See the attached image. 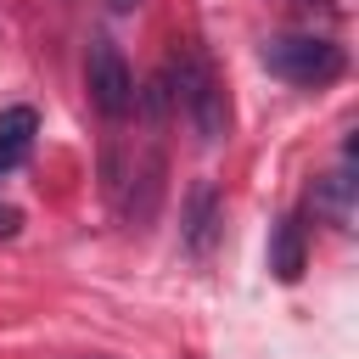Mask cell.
<instances>
[{
  "label": "cell",
  "mask_w": 359,
  "mask_h": 359,
  "mask_svg": "<svg viewBox=\"0 0 359 359\" xmlns=\"http://www.w3.org/2000/svg\"><path fill=\"white\" fill-rule=\"evenodd\" d=\"M168 84H174V101L185 107L196 140H202V146H219V140L230 135V107H224V84L213 79L208 56L185 45V50L168 62Z\"/></svg>",
  "instance_id": "1"
},
{
  "label": "cell",
  "mask_w": 359,
  "mask_h": 359,
  "mask_svg": "<svg viewBox=\"0 0 359 359\" xmlns=\"http://www.w3.org/2000/svg\"><path fill=\"white\" fill-rule=\"evenodd\" d=\"M264 67L286 84H331L342 73V45L320 34H275L264 45Z\"/></svg>",
  "instance_id": "2"
},
{
  "label": "cell",
  "mask_w": 359,
  "mask_h": 359,
  "mask_svg": "<svg viewBox=\"0 0 359 359\" xmlns=\"http://www.w3.org/2000/svg\"><path fill=\"white\" fill-rule=\"evenodd\" d=\"M84 84H90V101H95V112L101 118H129L135 112V73H129V62H123V50L107 39V34H95L90 39V56H84Z\"/></svg>",
  "instance_id": "3"
},
{
  "label": "cell",
  "mask_w": 359,
  "mask_h": 359,
  "mask_svg": "<svg viewBox=\"0 0 359 359\" xmlns=\"http://www.w3.org/2000/svg\"><path fill=\"white\" fill-rule=\"evenodd\" d=\"M180 241H185V252H191V258H208V252H213V241H219V191H213L208 180H196V185H191V196H185Z\"/></svg>",
  "instance_id": "4"
},
{
  "label": "cell",
  "mask_w": 359,
  "mask_h": 359,
  "mask_svg": "<svg viewBox=\"0 0 359 359\" xmlns=\"http://www.w3.org/2000/svg\"><path fill=\"white\" fill-rule=\"evenodd\" d=\"M157 196H163V151L151 146L135 168H129V196H123V219L135 224V230H146L151 224V213H157Z\"/></svg>",
  "instance_id": "5"
},
{
  "label": "cell",
  "mask_w": 359,
  "mask_h": 359,
  "mask_svg": "<svg viewBox=\"0 0 359 359\" xmlns=\"http://www.w3.org/2000/svg\"><path fill=\"white\" fill-rule=\"evenodd\" d=\"M269 269L275 280H297L309 269V241H303V224L297 219H280L275 236H269Z\"/></svg>",
  "instance_id": "6"
},
{
  "label": "cell",
  "mask_w": 359,
  "mask_h": 359,
  "mask_svg": "<svg viewBox=\"0 0 359 359\" xmlns=\"http://www.w3.org/2000/svg\"><path fill=\"white\" fill-rule=\"evenodd\" d=\"M314 213L320 219H331L337 230H348V219H353V168H337V174H325V180H314Z\"/></svg>",
  "instance_id": "7"
},
{
  "label": "cell",
  "mask_w": 359,
  "mask_h": 359,
  "mask_svg": "<svg viewBox=\"0 0 359 359\" xmlns=\"http://www.w3.org/2000/svg\"><path fill=\"white\" fill-rule=\"evenodd\" d=\"M34 129H39L34 107H11V112H0V174H11V168L28 157V146H34Z\"/></svg>",
  "instance_id": "8"
},
{
  "label": "cell",
  "mask_w": 359,
  "mask_h": 359,
  "mask_svg": "<svg viewBox=\"0 0 359 359\" xmlns=\"http://www.w3.org/2000/svg\"><path fill=\"white\" fill-rule=\"evenodd\" d=\"M17 224H22V213L17 208H0V236H17Z\"/></svg>",
  "instance_id": "9"
},
{
  "label": "cell",
  "mask_w": 359,
  "mask_h": 359,
  "mask_svg": "<svg viewBox=\"0 0 359 359\" xmlns=\"http://www.w3.org/2000/svg\"><path fill=\"white\" fill-rule=\"evenodd\" d=\"M107 6H112V11H135L140 0H107Z\"/></svg>",
  "instance_id": "10"
},
{
  "label": "cell",
  "mask_w": 359,
  "mask_h": 359,
  "mask_svg": "<svg viewBox=\"0 0 359 359\" xmlns=\"http://www.w3.org/2000/svg\"><path fill=\"white\" fill-rule=\"evenodd\" d=\"M303 6H331V0H303Z\"/></svg>",
  "instance_id": "11"
}]
</instances>
